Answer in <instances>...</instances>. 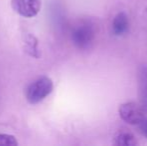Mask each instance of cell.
<instances>
[{"label":"cell","instance_id":"ba28073f","mask_svg":"<svg viewBox=\"0 0 147 146\" xmlns=\"http://www.w3.org/2000/svg\"><path fill=\"white\" fill-rule=\"evenodd\" d=\"M38 41L33 35H27L25 37V51L32 57L38 58L39 51H38Z\"/></svg>","mask_w":147,"mask_h":146},{"label":"cell","instance_id":"30bf717a","mask_svg":"<svg viewBox=\"0 0 147 146\" xmlns=\"http://www.w3.org/2000/svg\"><path fill=\"white\" fill-rule=\"evenodd\" d=\"M137 126H138L139 131L141 132V134L147 139V117H144L141 120V122H140Z\"/></svg>","mask_w":147,"mask_h":146},{"label":"cell","instance_id":"52a82bcc","mask_svg":"<svg viewBox=\"0 0 147 146\" xmlns=\"http://www.w3.org/2000/svg\"><path fill=\"white\" fill-rule=\"evenodd\" d=\"M114 145L118 146H135L138 144L137 140L131 133L121 132L117 134L114 138Z\"/></svg>","mask_w":147,"mask_h":146},{"label":"cell","instance_id":"8992f818","mask_svg":"<svg viewBox=\"0 0 147 146\" xmlns=\"http://www.w3.org/2000/svg\"><path fill=\"white\" fill-rule=\"evenodd\" d=\"M128 28H129V21L127 15L124 12H119L112 22L113 33L117 36L123 35L128 31Z\"/></svg>","mask_w":147,"mask_h":146},{"label":"cell","instance_id":"8fae6325","mask_svg":"<svg viewBox=\"0 0 147 146\" xmlns=\"http://www.w3.org/2000/svg\"><path fill=\"white\" fill-rule=\"evenodd\" d=\"M146 10H147V8H146Z\"/></svg>","mask_w":147,"mask_h":146},{"label":"cell","instance_id":"5b68a950","mask_svg":"<svg viewBox=\"0 0 147 146\" xmlns=\"http://www.w3.org/2000/svg\"><path fill=\"white\" fill-rule=\"evenodd\" d=\"M137 92L139 104L147 111V64L140 65L137 71Z\"/></svg>","mask_w":147,"mask_h":146},{"label":"cell","instance_id":"3957f363","mask_svg":"<svg viewBox=\"0 0 147 146\" xmlns=\"http://www.w3.org/2000/svg\"><path fill=\"white\" fill-rule=\"evenodd\" d=\"M119 116L124 122L131 125H138L145 117V111L135 102H125L119 106Z\"/></svg>","mask_w":147,"mask_h":146},{"label":"cell","instance_id":"6da1fadb","mask_svg":"<svg viewBox=\"0 0 147 146\" xmlns=\"http://www.w3.org/2000/svg\"><path fill=\"white\" fill-rule=\"evenodd\" d=\"M53 90V82L47 76H41L30 83L25 90V98L30 104L43 101Z\"/></svg>","mask_w":147,"mask_h":146},{"label":"cell","instance_id":"7a4b0ae2","mask_svg":"<svg viewBox=\"0 0 147 146\" xmlns=\"http://www.w3.org/2000/svg\"><path fill=\"white\" fill-rule=\"evenodd\" d=\"M71 41L77 48L87 49L92 45L95 38L94 25L88 20L78 22L71 31Z\"/></svg>","mask_w":147,"mask_h":146},{"label":"cell","instance_id":"277c9868","mask_svg":"<svg viewBox=\"0 0 147 146\" xmlns=\"http://www.w3.org/2000/svg\"><path fill=\"white\" fill-rule=\"evenodd\" d=\"M13 10L26 18L36 16L41 9V0H11Z\"/></svg>","mask_w":147,"mask_h":146},{"label":"cell","instance_id":"9c48e42d","mask_svg":"<svg viewBox=\"0 0 147 146\" xmlns=\"http://www.w3.org/2000/svg\"><path fill=\"white\" fill-rule=\"evenodd\" d=\"M0 145L4 146H17L18 141L13 135L0 134Z\"/></svg>","mask_w":147,"mask_h":146}]
</instances>
